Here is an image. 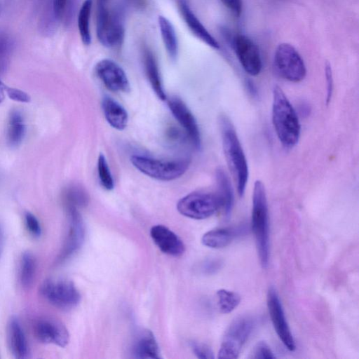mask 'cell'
Masks as SVG:
<instances>
[{
	"mask_svg": "<svg viewBox=\"0 0 359 359\" xmlns=\"http://www.w3.org/2000/svg\"><path fill=\"white\" fill-rule=\"evenodd\" d=\"M233 46L243 69L251 76L259 74L262 61L257 44L247 36L238 34L233 40Z\"/></svg>",
	"mask_w": 359,
	"mask_h": 359,
	"instance_id": "7c38bea8",
	"label": "cell"
},
{
	"mask_svg": "<svg viewBox=\"0 0 359 359\" xmlns=\"http://www.w3.org/2000/svg\"><path fill=\"white\" fill-rule=\"evenodd\" d=\"M97 172L102 186L107 190L114 189V184L104 155L100 154L97 159Z\"/></svg>",
	"mask_w": 359,
	"mask_h": 359,
	"instance_id": "f546056e",
	"label": "cell"
},
{
	"mask_svg": "<svg viewBox=\"0 0 359 359\" xmlns=\"http://www.w3.org/2000/svg\"><path fill=\"white\" fill-rule=\"evenodd\" d=\"M267 307L273 326L284 346L291 351L296 348L295 341L286 320L279 297L274 288L267 294Z\"/></svg>",
	"mask_w": 359,
	"mask_h": 359,
	"instance_id": "8fae6325",
	"label": "cell"
},
{
	"mask_svg": "<svg viewBox=\"0 0 359 359\" xmlns=\"http://www.w3.org/2000/svg\"><path fill=\"white\" fill-rule=\"evenodd\" d=\"M154 243L165 254L178 257L185 251L183 241L172 231L163 225H156L150 230Z\"/></svg>",
	"mask_w": 359,
	"mask_h": 359,
	"instance_id": "2e32d148",
	"label": "cell"
},
{
	"mask_svg": "<svg viewBox=\"0 0 359 359\" xmlns=\"http://www.w3.org/2000/svg\"><path fill=\"white\" fill-rule=\"evenodd\" d=\"M104 2H98L97 36L100 43L109 48L121 46L125 37L122 15L116 9H109Z\"/></svg>",
	"mask_w": 359,
	"mask_h": 359,
	"instance_id": "277c9868",
	"label": "cell"
},
{
	"mask_svg": "<svg viewBox=\"0 0 359 359\" xmlns=\"http://www.w3.org/2000/svg\"><path fill=\"white\" fill-rule=\"evenodd\" d=\"M68 230L62 248L57 257V262L62 263L75 252L83 244L85 235L83 222L78 208L67 206Z\"/></svg>",
	"mask_w": 359,
	"mask_h": 359,
	"instance_id": "30bf717a",
	"label": "cell"
},
{
	"mask_svg": "<svg viewBox=\"0 0 359 359\" xmlns=\"http://www.w3.org/2000/svg\"><path fill=\"white\" fill-rule=\"evenodd\" d=\"M180 13L191 33L199 40L215 49L219 48L217 41L206 29L190 8L186 0H178Z\"/></svg>",
	"mask_w": 359,
	"mask_h": 359,
	"instance_id": "e0dca14e",
	"label": "cell"
},
{
	"mask_svg": "<svg viewBox=\"0 0 359 359\" xmlns=\"http://www.w3.org/2000/svg\"><path fill=\"white\" fill-rule=\"evenodd\" d=\"M191 348L196 356L201 359H213L214 353L206 344L199 342H192Z\"/></svg>",
	"mask_w": 359,
	"mask_h": 359,
	"instance_id": "836d02e7",
	"label": "cell"
},
{
	"mask_svg": "<svg viewBox=\"0 0 359 359\" xmlns=\"http://www.w3.org/2000/svg\"><path fill=\"white\" fill-rule=\"evenodd\" d=\"M25 134V125L23 116L18 111H13L10 116L7 128V140L13 146H18L22 141Z\"/></svg>",
	"mask_w": 359,
	"mask_h": 359,
	"instance_id": "d4e9b609",
	"label": "cell"
},
{
	"mask_svg": "<svg viewBox=\"0 0 359 359\" xmlns=\"http://www.w3.org/2000/svg\"><path fill=\"white\" fill-rule=\"evenodd\" d=\"M273 68L279 76L290 82H300L306 75L304 60L296 48L287 43H282L276 48Z\"/></svg>",
	"mask_w": 359,
	"mask_h": 359,
	"instance_id": "52a82bcc",
	"label": "cell"
},
{
	"mask_svg": "<svg viewBox=\"0 0 359 359\" xmlns=\"http://www.w3.org/2000/svg\"><path fill=\"white\" fill-rule=\"evenodd\" d=\"M236 236V231L230 228H218L206 232L202 243L210 248L219 249L229 245Z\"/></svg>",
	"mask_w": 359,
	"mask_h": 359,
	"instance_id": "cb8c5ba5",
	"label": "cell"
},
{
	"mask_svg": "<svg viewBox=\"0 0 359 359\" xmlns=\"http://www.w3.org/2000/svg\"><path fill=\"white\" fill-rule=\"evenodd\" d=\"M109 0H98V1L107 3Z\"/></svg>",
	"mask_w": 359,
	"mask_h": 359,
	"instance_id": "b9f144b4",
	"label": "cell"
},
{
	"mask_svg": "<svg viewBox=\"0 0 359 359\" xmlns=\"http://www.w3.org/2000/svg\"><path fill=\"white\" fill-rule=\"evenodd\" d=\"M25 223L29 233L38 238L41 234V226L38 219L32 213L27 212L25 215Z\"/></svg>",
	"mask_w": 359,
	"mask_h": 359,
	"instance_id": "d6a6232c",
	"label": "cell"
},
{
	"mask_svg": "<svg viewBox=\"0 0 359 359\" xmlns=\"http://www.w3.org/2000/svg\"><path fill=\"white\" fill-rule=\"evenodd\" d=\"M252 227L260 263L266 268L269 257V210L264 183L256 180L252 194Z\"/></svg>",
	"mask_w": 359,
	"mask_h": 359,
	"instance_id": "3957f363",
	"label": "cell"
},
{
	"mask_svg": "<svg viewBox=\"0 0 359 359\" xmlns=\"http://www.w3.org/2000/svg\"><path fill=\"white\" fill-rule=\"evenodd\" d=\"M220 1L235 16L239 17L241 15L243 10L242 0H220Z\"/></svg>",
	"mask_w": 359,
	"mask_h": 359,
	"instance_id": "74e56055",
	"label": "cell"
},
{
	"mask_svg": "<svg viewBox=\"0 0 359 359\" xmlns=\"http://www.w3.org/2000/svg\"><path fill=\"white\" fill-rule=\"evenodd\" d=\"M219 122L226 161L236 185L237 192L242 197L249 177L247 158L229 118L222 114L219 116Z\"/></svg>",
	"mask_w": 359,
	"mask_h": 359,
	"instance_id": "6da1fadb",
	"label": "cell"
},
{
	"mask_svg": "<svg viewBox=\"0 0 359 359\" xmlns=\"http://www.w3.org/2000/svg\"><path fill=\"white\" fill-rule=\"evenodd\" d=\"M215 177L217 186V195L219 200L220 207L223 208L226 217H228L231 215L233 206V188L228 175L222 168L217 169Z\"/></svg>",
	"mask_w": 359,
	"mask_h": 359,
	"instance_id": "7402d4cb",
	"label": "cell"
},
{
	"mask_svg": "<svg viewBox=\"0 0 359 359\" xmlns=\"http://www.w3.org/2000/svg\"><path fill=\"white\" fill-rule=\"evenodd\" d=\"M325 76L326 81V98L325 102L328 104L331 100L333 92V76L331 65L329 62L325 65Z\"/></svg>",
	"mask_w": 359,
	"mask_h": 359,
	"instance_id": "d590c367",
	"label": "cell"
},
{
	"mask_svg": "<svg viewBox=\"0 0 359 359\" xmlns=\"http://www.w3.org/2000/svg\"><path fill=\"white\" fill-rule=\"evenodd\" d=\"M95 72L107 89L124 93L130 90L126 74L115 61L108 58L100 60L95 65Z\"/></svg>",
	"mask_w": 359,
	"mask_h": 359,
	"instance_id": "4fadbf2b",
	"label": "cell"
},
{
	"mask_svg": "<svg viewBox=\"0 0 359 359\" xmlns=\"http://www.w3.org/2000/svg\"><path fill=\"white\" fill-rule=\"evenodd\" d=\"M8 341L11 353L18 359L29 357V348L23 328L16 317H12L8 324Z\"/></svg>",
	"mask_w": 359,
	"mask_h": 359,
	"instance_id": "ac0fdd59",
	"label": "cell"
},
{
	"mask_svg": "<svg viewBox=\"0 0 359 359\" xmlns=\"http://www.w3.org/2000/svg\"><path fill=\"white\" fill-rule=\"evenodd\" d=\"M14 47V40L10 32L0 27V75L8 69Z\"/></svg>",
	"mask_w": 359,
	"mask_h": 359,
	"instance_id": "4316f807",
	"label": "cell"
},
{
	"mask_svg": "<svg viewBox=\"0 0 359 359\" xmlns=\"http://www.w3.org/2000/svg\"><path fill=\"white\" fill-rule=\"evenodd\" d=\"M222 264L219 259L210 260L205 264L204 270L208 273H212L219 270Z\"/></svg>",
	"mask_w": 359,
	"mask_h": 359,
	"instance_id": "f35d334b",
	"label": "cell"
},
{
	"mask_svg": "<svg viewBox=\"0 0 359 359\" xmlns=\"http://www.w3.org/2000/svg\"><path fill=\"white\" fill-rule=\"evenodd\" d=\"M158 23L161 36L168 56L175 60L178 54V41L175 27L165 17L160 15Z\"/></svg>",
	"mask_w": 359,
	"mask_h": 359,
	"instance_id": "603a6c76",
	"label": "cell"
},
{
	"mask_svg": "<svg viewBox=\"0 0 359 359\" xmlns=\"http://www.w3.org/2000/svg\"><path fill=\"white\" fill-rule=\"evenodd\" d=\"M168 104L174 117L184 128L189 140L196 149L201 148V135L196 121L184 104V102L177 97L170 98Z\"/></svg>",
	"mask_w": 359,
	"mask_h": 359,
	"instance_id": "9a60e30c",
	"label": "cell"
},
{
	"mask_svg": "<svg viewBox=\"0 0 359 359\" xmlns=\"http://www.w3.org/2000/svg\"><path fill=\"white\" fill-rule=\"evenodd\" d=\"M4 89L8 96L15 101L20 102H29L31 100L30 96L27 93L21 90L8 87L6 85L4 86Z\"/></svg>",
	"mask_w": 359,
	"mask_h": 359,
	"instance_id": "8d00e7d4",
	"label": "cell"
},
{
	"mask_svg": "<svg viewBox=\"0 0 359 359\" xmlns=\"http://www.w3.org/2000/svg\"><path fill=\"white\" fill-rule=\"evenodd\" d=\"M34 333L41 343L66 346L69 334L66 327L58 320L50 317L39 318L34 325Z\"/></svg>",
	"mask_w": 359,
	"mask_h": 359,
	"instance_id": "5bb4252c",
	"label": "cell"
},
{
	"mask_svg": "<svg viewBox=\"0 0 359 359\" xmlns=\"http://www.w3.org/2000/svg\"><path fill=\"white\" fill-rule=\"evenodd\" d=\"M93 0H85L78 14V29L81 39L86 46L91 43V34L90 29V19Z\"/></svg>",
	"mask_w": 359,
	"mask_h": 359,
	"instance_id": "83f0119b",
	"label": "cell"
},
{
	"mask_svg": "<svg viewBox=\"0 0 359 359\" xmlns=\"http://www.w3.org/2000/svg\"><path fill=\"white\" fill-rule=\"evenodd\" d=\"M102 105L108 123L116 130L125 129L128 124V115L123 107L109 97H104Z\"/></svg>",
	"mask_w": 359,
	"mask_h": 359,
	"instance_id": "ffe728a7",
	"label": "cell"
},
{
	"mask_svg": "<svg viewBox=\"0 0 359 359\" xmlns=\"http://www.w3.org/2000/svg\"><path fill=\"white\" fill-rule=\"evenodd\" d=\"M40 293L49 304L60 309H71L81 299L74 284L65 279L49 278L44 280L41 285Z\"/></svg>",
	"mask_w": 359,
	"mask_h": 359,
	"instance_id": "ba28073f",
	"label": "cell"
},
{
	"mask_svg": "<svg viewBox=\"0 0 359 359\" xmlns=\"http://www.w3.org/2000/svg\"><path fill=\"white\" fill-rule=\"evenodd\" d=\"M132 164L144 175L161 181H170L182 176L189 167L187 160L163 161L147 156L133 155Z\"/></svg>",
	"mask_w": 359,
	"mask_h": 359,
	"instance_id": "8992f818",
	"label": "cell"
},
{
	"mask_svg": "<svg viewBox=\"0 0 359 359\" xmlns=\"http://www.w3.org/2000/svg\"><path fill=\"white\" fill-rule=\"evenodd\" d=\"M252 358L256 359H273L276 358V355L265 341H259L254 347Z\"/></svg>",
	"mask_w": 359,
	"mask_h": 359,
	"instance_id": "1f68e13d",
	"label": "cell"
},
{
	"mask_svg": "<svg viewBox=\"0 0 359 359\" xmlns=\"http://www.w3.org/2000/svg\"><path fill=\"white\" fill-rule=\"evenodd\" d=\"M1 1H0V15H1Z\"/></svg>",
	"mask_w": 359,
	"mask_h": 359,
	"instance_id": "7bdbcfd3",
	"label": "cell"
},
{
	"mask_svg": "<svg viewBox=\"0 0 359 359\" xmlns=\"http://www.w3.org/2000/svg\"><path fill=\"white\" fill-rule=\"evenodd\" d=\"M219 208L217 195L209 192L191 193L181 198L177 204V209L181 215L195 219L208 218Z\"/></svg>",
	"mask_w": 359,
	"mask_h": 359,
	"instance_id": "9c48e42d",
	"label": "cell"
},
{
	"mask_svg": "<svg viewBox=\"0 0 359 359\" xmlns=\"http://www.w3.org/2000/svg\"><path fill=\"white\" fill-rule=\"evenodd\" d=\"M4 86H5V84L3 83L0 81V104L2 102V101L4 100V97H5V95H4V93H5Z\"/></svg>",
	"mask_w": 359,
	"mask_h": 359,
	"instance_id": "60d3db41",
	"label": "cell"
},
{
	"mask_svg": "<svg viewBox=\"0 0 359 359\" xmlns=\"http://www.w3.org/2000/svg\"><path fill=\"white\" fill-rule=\"evenodd\" d=\"M36 262L30 252L22 254L20 265L19 278L22 287L26 290L32 287L36 276Z\"/></svg>",
	"mask_w": 359,
	"mask_h": 359,
	"instance_id": "484cf974",
	"label": "cell"
},
{
	"mask_svg": "<svg viewBox=\"0 0 359 359\" xmlns=\"http://www.w3.org/2000/svg\"><path fill=\"white\" fill-rule=\"evenodd\" d=\"M135 358L144 359H158L159 349L155 337L150 330H144L140 333L133 346Z\"/></svg>",
	"mask_w": 359,
	"mask_h": 359,
	"instance_id": "44dd1931",
	"label": "cell"
},
{
	"mask_svg": "<svg viewBox=\"0 0 359 359\" xmlns=\"http://www.w3.org/2000/svg\"><path fill=\"white\" fill-rule=\"evenodd\" d=\"M272 123L281 144L293 148L299 142L301 125L294 108L278 86L273 89Z\"/></svg>",
	"mask_w": 359,
	"mask_h": 359,
	"instance_id": "7a4b0ae2",
	"label": "cell"
},
{
	"mask_svg": "<svg viewBox=\"0 0 359 359\" xmlns=\"http://www.w3.org/2000/svg\"><path fill=\"white\" fill-rule=\"evenodd\" d=\"M143 60L146 75L151 88L159 99L166 100L157 60L153 52L148 48L144 49Z\"/></svg>",
	"mask_w": 359,
	"mask_h": 359,
	"instance_id": "d6986e66",
	"label": "cell"
},
{
	"mask_svg": "<svg viewBox=\"0 0 359 359\" xmlns=\"http://www.w3.org/2000/svg\"><path fill=\"white\" fill-rule=\"evenodd\" d=\"M217 304L220 311L223 313H229L239 304L241 297L238 294L225 289L217 292Z\"/></svg>",
	"mask_w": 359,
	"mask_h": 359,
	"instance_id": "f1b7e54d",
	"label": "cell"
},
{
	"mask_svg": "<svg viewBox=\"0 0 359 359\" xmlns=\"http://www.w3.org/2000/svg\"><path fill=\"white\" fill-rule=\"evenodd\" d=\"M65 201L67 206L79 208L88 203L86 193L78 187H69L65 193Z\"/></svg>",
	"mask_w": 359,
	"mask_h": 359,
	"instance_id": "4dcf8cb0",
	"label": "cell"
},
{
	"mask_svg": "<svg viewBox=\"0 0 359 359\" xmlns=\"http://www.w3.org/2000/svg\"><path fill=\"white\" fill-rule=\"evenodd\" d=\"M255 326L256 320L252 316H243L236 318L225 332L218 358L236 359Z\"/></svg>",
	"mask_w": 359,
	"mask_h": 359,
	"instance_id": "5b68a950",
	"label": "cell"
},
{
	"mask_svg": "<svg viewBox=\"0 0 359 359\" xmlns=\"http://www.w3.org/2000/svg\"><path fill=\"white\" fill-rule=\"evenodd\" d=\"M51 15L56 22L60 21L65 13L68 0H51Z\"/></svg>",
	"mask_w": 359,
	"mask_h": 359,
	"instance_id": "e575fe53",
	"label": "cell"
},
{
	"mask_svg": "<svg viewBox=\"0 0 359 359\" xmlns=\"http://www.w3.org/2000/svg\"><path fill=\"white\" fill-rule=\"evenodd\" d=\"M4 234L3 229H2L1 226L0 225V257L2 254L3 250H4Z\"/></svg>",
	"mask_w": 359,
	"mask_h": 359,
	"instance_id": "ab89813d",
	"label": "cell"
}]
</instances>
